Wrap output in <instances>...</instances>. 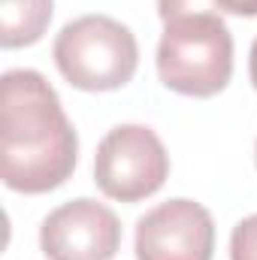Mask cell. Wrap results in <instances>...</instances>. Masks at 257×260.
I'll list each match as a JSON object with an SVG mask.
<instances>
[{"instance_id": "6da1fadb", "label": "cell", "mask_w": 257, "mask_h": 260, "mask_svg": "<svg viewBox=\"0 0 257 260\" xmlns=\"http://www.w3.org/2000/svg\"><path fill=\"white\" fill-rule=\"evenodd\" d=\"M79 136L58 91L37 70L0 79V179L18 194H49L73 176Z\"/></svg>"}, {"instance_id": "7a4b0ae2", "label": "cell", "mask_w": 257, "mask_h": 260, "mask_svg": "<svg viewBox=\"0 0 257 260\" xmlns=\"http://www.w3.org/2000/svg\"><path fill=\"white\" fill-rule=\"evenodd\" d=\"M157 76L182 97H215L233 76V37L221 12H194L164 21Z\"/></svg>"}, {"instance_id": "3957f363", "label": "cell", "mask_w": 257, "mask_h": 260, "mask_svg": "<svg viewBox=\"0 0 257 260\" xmlns=\"http://www.w3.org/2000/svg\"><path fill=\"white\" fill-rule=\"evenodd\" d=\"M58 73L79 91H118L136 76L139 43L109 15H82L61 27L52 46Z\"/></svg>"}, {"instance_id": "277c9868", "label": "cell", "mask_w": 257, "mask_h": 260, "mask_svg": "<svg viewBox=\"0 0 257 260\" xmlns=\"http://www.w3.org/2000/svg\"><path fill=\"white\" fill-rule=\"evenodd\" d=\"M170 176V154L145 124H118L97 145L94 182L109 200L139 203L157 194Z\"/></svg>"}, {"instance_id": "5b68a950", "label": "cell", "mask_w": 257, "mask_h": 260, "mask_svg": "<svg viewBox=\"0 0 257 260\" xmlns=\"http://www.w3.org/2000/svg\"><path fill=\"white\" fill-rule=\"evenodd\" d=\"M40 248L46 260H112L121 248V221L91 197L70 200L43 218Z\"/></svg>"}, {"instance_id": "8992f818", "label": "cell", "mask_w": 257, "mask_h": 260, "mask_svg": "<svg viewBox=\"0 0 257 260\" xmlns=\"http://www.w3.org/2000/svg\"><path fill=\"white\" fill-rule=\"evenodd\" d=\"M136 260H212L215 221L206 206L176 197L136 221Z\"/></svg>"}, {"instance_id": "52a82bcc", "label": "cell", "mask_w": 257, "mask_h": 260, "mask_svg": "<svg viewBox=\"0 0 257 260\" xmlns=\"http://www.w3.org/2000/svg\"><path fill=\"white\" fill-rule=\"evenodd\" d=\"M55 15V0H0V46L24 49L43 40Z\"/></svg>"}, {"instance_id": "ba28073f", "label": "cell", "mask_w": 257, "mask_h": 260, "mask_svg": "<svg viewBox=\"0 0 257 260\" xmlns=\"http://www.w3.org/2000/svg\"><path fill=\"white\" fill-rule=\"evenodd\" d=\"M230 260H257V215L242 218L230 233Z\"/></svg>"}, {"instance_id": "9c48e42d", "label": "cell", "mask_w": 257, "mask_h": 260, "mask_svg": "<svg viewBox=\"0 0 257 260\" xmlns=\"http://www.w3.org/2000/svg\"><path fill=\"white\" fill-rule=\"evenodd\" d=\"M194 12H218V6L215 0H157L160 21H173V18L194 15Z\"/></svg>"}, {"instance_id": "30bf717a", "label": "cell", "mask_w": 257, "mask_h": 260, "mask_svg": "<svg viewBox=\"0 0 257 260\" xmlns=\"http://www.w3.org/2000/svg\"><path fill=\"white\" fill-rule=\"evenodd\" d=\"M218 12H230L239 18H254L257 15V0H215Z\"/></svg>"}, {"instance_id": "8fae6325", "label": "cell", "mask_w": 257, "mask_h": 260, "mask_svg": "<svg viewBox=\"0 0 257 260\" xmlns=\"http://www.w3.org/2000/svg\"><path fill=\"white\" fill-rule=\"evenodd\" d=\"M248 79H251V85H254V91H257V37H254V43H251V52H248Z\"/></svg>"}, {"instance_id": "7c38bea8", "label": "cell", "mask_w": 257, "mask_h": 260, "mask_svg": "<svg viewBox=\"0 0 257 260\" xmlns=\"http://www.w3.org/2000/svg\"><path fill=\"white\" fill-rule=\"evenodd\" d=\"M254 164H257V142H254Z\"/></svg>"}]
</instances>
